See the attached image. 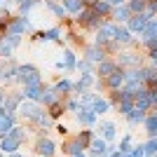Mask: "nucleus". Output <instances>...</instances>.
Masks as SVG:
<instances>
[{
  "label": "nucleus",
  "mask_w": 157,
  "mask_h": 157,
  "mask_svg": "<svg viewBox=\"0 0 157 157\" xmlns=\"http://www.w3.org/2000/svg\"><path fill=\"white\" fill-rule=\"evenodd\" d=\"M143 26H145V17H134V21H131V28H134V31H141Z\"/></svg>",
  "instance_id": "f257e3e1"
},
{
  "label": "nucleus",
  "mask_w": 157,
  "mask_h": 157,
  "mask_svg": "<svg viewBox=\"0 0 157 157\" xmlns=\"http://www.w3.org/2000/svg\"><path fill=\"white\" fill-rule=\"evenodd\" d=\"M143 150L148 152V155H155V152H157V141H155V138H152V141H148V143L143 145Z\"/></svg>",
  "instance_id": "f03ea898"
},
{
  "label": "nucleus",
  "mask_w": 157,
  "mask_h": 157,
  "mask_svg": "<svg viewBox=\"0 0 157 157\" xmlns=\"http://www.w3.org/2000/svg\"><path fill=\"white\" fill-rule=\"evenodd\" d=\"M103 134H105V138H113L115 136V127L113 124H103Z\"/></svg>",
  "instance_id": "7ed1b4c3"
},
{
  "label": "nucleus",
  "mask_w": 157,
  "mask_h": 157,
  "mask_svg": "<svg viewBox=\"0 0 157 157\" xmlns=\"http://www.w3.org/2000/svg\"><path fill=\"white\" fill-rule=\"evenodd\" d=\"M105 108H108V103H105V101H96V113H103Z\"/></svg>",
  "instance_id": "20e7f679"
}]
</instances>
